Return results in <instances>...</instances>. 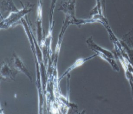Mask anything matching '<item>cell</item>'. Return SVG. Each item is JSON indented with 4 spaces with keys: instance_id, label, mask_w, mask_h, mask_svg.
I'll return each mask as SVG.
<instances>
[{
    "instance_id": "obj_1",
    "label": "cell",
    "mask_w": 133,
    "mask_h": 114,
    "mask_svg": "<svg viewBox=\"0 0 133 114\" xmlns=\"http://www.w3.org/2000/svg\"><path fill=\"white\" fill-rule=\"evenodd\" d=\"M22 4L23 8V9L20 10L18 12H12L9 15L7 18L4 20L5 23L7 24V25L10 26L13 25L14 23L20 19L21 17L24 16L25 14L30 12L31 11L32 8L34 6V4H32L30 3H28L26 6H24Z\"/></svg>"
},
{
    "instance_id": "obj_2",
    "label": "cell",
    "mask_w": 133,
    "mask_h": 114,
    "mask_svg": "<svg viewBox=\"0 0 133 114\" xmlns=\"http://www.w3.org/2000/svg\"><path fill=\"white\" fill-rule=\"evenodd\" d=\"M17 8L13 0H3L1 3V12H18L20 11Z\"/></svg>"
},
{
    "instance_id": "obj_3",
    "label": "cell",
    "mask_w": 133,
    "mask_h": 114,
    "mask_svg": "<svg viewBox=\"0 0 133 114\" xmlns=\"http://www.w3.org/2000/svg\"><path fill=\"white\" fill-rule=\"evenodd\" d=\"M57 0H52V2H51V8H50V10H51V13H52L53 12V11H54V8H55V6H56V1H57Z\"/></svg>"
}]
</instances>
